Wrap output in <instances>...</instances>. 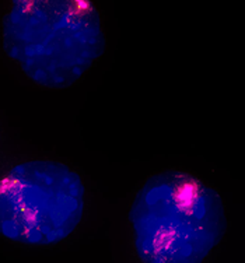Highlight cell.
Returning <instances> with one entry per match:
<instances>
[{
	"instance_id": "1",
	"label": "cell",
	"mask_w": 245,
	"mask_h": 263,
	"mask_svg": "<svg viewBox=\"0 0 245 263\" xmlns=\"http://www.w3.org/2000/svg\"><path fill=\"white\" fill-rule=\"evenodd\" d=\"M2 41L30 80L53 90L77 83L105 51L101 15L91 0H10Z\"/></svg>"
},
{
	"instance_id": "2",
	"label": "cell",
	"mask_w": 245,
	"mask_h": 263,
	"mask_svg": "<svg viewBox=\"0 0 245 263\" xmlns=\"http://www.w3.org/2000/svg\"><path fill=\"white\" fill-rule=\"evenodd\" d=\"M129 221L143 263H203L227 230L219 193L181 171L148 178L133 199Z\"/></svg>"
},
{
	"instance_id": "3",
	"label": "cell",
	"mask_w": 245,
	"mask_h": 263,
	"mask_svg": "<svg viewBox=\"0 0 245 263\" xmlns=\"http://www.w3.org/2000/svg\"><path fill=\"white\" fill-rule=\"evenodd\" d=\"M80 175L58 161L17 164L0 178V235L30 247L62 242L84 213Z\"/></svg>"
}]
</instances>
